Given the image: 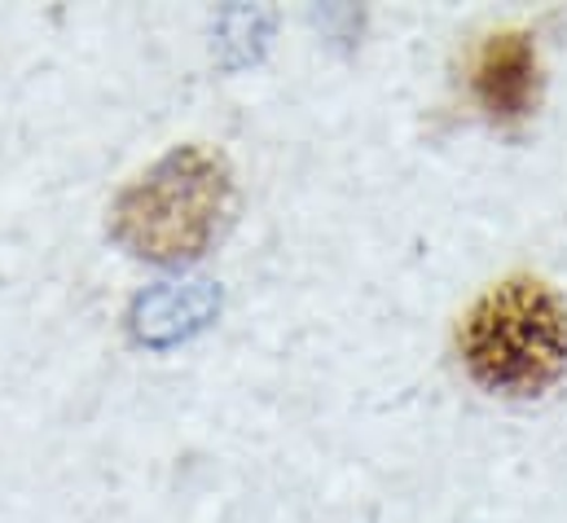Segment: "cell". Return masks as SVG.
<instances>
[{
    "instance_id": "3957f363",
    "label": "cell",
    "mask_w": 567,
    "mask_h": 523,
    "mask_svg": "<svg viewBox=\"0 0 567 523\" xmlns=\"http://www.w3.org/2000/svg\"><path fill=\"white\" fill-rule=\"evenodd\" d=\"M537 44L524 31H502L488 35L484 49L475 53L471 66V89L475 102L484 106L488 120L497 124H524L537 106Z\"/></svg>"
},
{
    "instance_id": "7a4b0ae2",
    "label": "cell",
    "mask_w": 567,
    "mask_h": 523,
    "mask_svg": "<svg viewBox=\"0 0 567 523\" xmlns=\"http://www.w3.org/2000/svg\"><path fill=\"white\" fill-rule=\"evenodd\" d=\"M234 185L229 167L198 150H172L115 203V243L154 264H185L203 256L220 234Z\"/></svg>"
},
{
    "instance_id": "6da1fadb",
    "label": "cell",
    "mask_w": 567,
    "mask_h": 523,
    "mask_svg": "<svg viewBox=\"0 0 567 523\" xmlns=\"http://www.w3.org/2000/svg\"><path fill=\"white\" fill-rule=\"evenodd\" d=\"M466 375L497 396H542L567 370V304L542 277H506L457 330Z\"/></svg>"
}]
</instances>
